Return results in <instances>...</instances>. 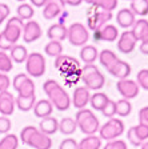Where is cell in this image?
<instances>
[{
    "label": "cell",
    "instance_id": "cell-47",
    "mask_svg": "<svg viewBox=\"0 0 148 149\" xmlns=\"http://www.w3.org/2000/svg\"><path fill=\"white\" fill-rule=\"evenodd\" d=\"M12 47H13V44L11 43V41H9L6 36H4L3 32H0V51L7 52V51H9Z\"/></svg>",
    "mask_w": 148,
    "mask_h": 149
},
{
    "label": "cell",
    "instance_id": "cell-4",
    "mask_svg": "<svg viewBox=\"0 0 148 149\" xmlns=\"http://www.w3.org/2000/svg\"><path fill=\"white\" fill-rule=\"evenodd\" d=\"M112 19L111 11H105V9L97 8V7H91L87 13V25L91 31H99L102 29L105 24Z\"/></svg>",
    "mask_w": 148,
    "mask_h": 149
},
{
    "label": "cell",
    "instance_id": "cell-26",
    "mask_svg": "<svg viewBox=\"0 0 148 149\" xmlns=\"http://www.w3.org/2000/svg\"><path fill=\"white\" fill-rule=\"evenodd\" d=\"M80 59L84 64H93L96 59H99V52L93 45H83L80 51Z\"/></svg>",
    "mask_w": 148,
    "mask_h": 149
},
{
    "label": "cell",
    "instance_id": "cell-9",
    "mask_svg": "<svg viewBox=\"0 0 148 149\" xmlns=\"http://www.w3.org/2000/svg\"><path fill=\"white\" fill-rule=\"evenodd\" d=\"M12 87L19 96H32L35 95V83L32 79L25 73H18L12 80Z\"/></svg>",
    "mask_w": 148,
    "mask_h": 149
},
{
    "label": "cell",
    "instance_id": "cell-37",
    "mask_svg": "<svg viewBox=\"0 0 148 149\" xmlns=\"http://www.w3.org/2000/svg\"><path fill=\"white\" fill-rule=\"evenodd\" d=\"M132 112V105H131L130 100L121 99L116 102V115L120 117H127Z\"/></svg>",
    "mask_w": 148,
    "mask_h": 149
},
{
    "label": "cell",
    "instance_id": "cell-16",
    "mask_svg": "<svg viewBox=\"0 0 148 149\" xmlns=\"http://www.w3.org/2000/svg\"><path fill=\"white\" fill-rule=\"evenodd\" d=\"M91 99V93L90 89H87L86 87H77L75 88L74 95L71 99V104L77 109H84Z\"/></svg>",
    "mask_w": 148,
    "mask_h": 149
},
{
    "label": "cell",
    "instance_id": "cell-5",
    "mask_svg": "<svg viewBox=\"0 0 148 149\" xmlns=\"http://www.w3.org/2000/svg\"><path fill=\"white\" fill-rule=\"evenodd\" d=\"M124 133V123L120 118L111 117L107 123L100 127L99 129V137L105 141H112L116 140Z\"/></svg>",
    "mask_w": 148,
    "mask_h": 149
},
{
    "label": "cell",
    "instance_id": "cell-21",
    "mask_svg": "<svg viewBox=\"0 0 148 149\" xmlns=\"http://www.w3.org/2000/svg\"><path fill=\"white\" fill-rule=\"evenodd\" d=\"M39 130L43 132L47 136H51V134H55L59 130V121L56 117L52 116H48V117H44L40 120V124H39Z\"/></svg>",
    "mask_w": 148,
    "mask_h": 149
},
{
    "label": "cell",
    "instance_id": "cell-56",
    "mask_svg": "<svg viewBox=\"0 0 148 149\" xmlns=\"http://www.w3.org/2000/svg\"><path fill=\"white\" fill-rule=\"evenodd\" d=\"M130 1H133V0H130Z\"/></svg>",
    "mask_w": 148,
    "mask_h": 149
},
{
    "label": "cell",
    "instance_id": "cell-19",
    "mask_svg": "<svg viewBox=\"0 0 148 149\" xmlns=\"http://www.w3.org/2000/svg\"><path fill=\"white\" fill-rule=\"evenodd\" d=\"M27 145L34 149H51V146H52V140H51L49 136L44 134L43 132H40V130L37 129L31 136V139L28 140Z\"/></svg>",
    "mask_w": 148,
    "mask_h": 149
},
{
    "label": "cell",
    "instance_id": "cell-24",
    "mask_svg": "<svg viewBox=\"0 0 148 149\" xmlns=\"http://www.w3.org/2000/svg\"><path fill=\"white\" fill-rule=\"evenodd\" d=\"M67 33H68V28L64 24H53L48 28L47 31V36L49 40H56V41H63L67 39Z\"/></svg>",
    "mask_w": 148,
    "mask_h": 149
},
{
    "label": "cell",
    "instance_id": "cell-30",
    "mask_svg": "<svg viewBox=\"0 0 148 149\" xmlns=\"http://www.w3.org/2000/svg\"><path fill=\"white\" fill-rule=\"evenodd\" d=\"M100 148H102V139L96 136V134L86 136L79 143V149H100Z\"/></svg>",
    "mask_w": 148,
    "mask_h": 149
},
{
    "label": "cell",
    "instance_id": "cell-34",
    "mask_svg": "<svg viewBox=\"0 0 148 149\" xmlns=\"http://www.w3.org/2000/svg\"><path fill=\"white\" fill-rule=\"evenodd\" d=\"M130 9L135 13V16L148 15V0H133L131 1Z\"/></svg>",
    "mask_w": 148,
    "mask_h": 149
},
{
    "label": "cell",
    "instance_id": "cell-33",
    "mask_svg": "<svg viewBox=\"0 0 148 149\" xmlns=\"http://www.w3.org/2000/svg\"><path fill=\"white\" fill-rule=\"evenodd\" d=\"M44 52L49 57H58V56L63 55V45L62 41H56V40H49V43H47Z\"/></svg>",
    "mask_w": 148,
    "mask_h": 149
},
{
    "label": "cell",
    "instance_id": "cell-31",
    "mask_svg": "<svg viewBox=\"0 0 148 149\" xmlns=\"http://www.w3.org/2000/svg\"><path fill=\"white\" fill-rule=\"evenodd\" d=\"M117 59H119V57L116 56V53H114L111 49H103L102 52L99 53V61H100V64H102L105 69L109 68Z\"/></svg>",
    "mask_w": 148,
    "mask_h": 149
},
{
    "label": "cell",
    "instance_id": "cell-36",
    "mask_svg": "<svg viewBox=\"0 0 148 149\" xmlns=\"http://www.w3.org/2000/svg\"><path fill=\"white\" fill-rule=\"evenodd\" d=\"M16 12H18V17H20L22 20H31L35 15V9L31 4L22 3L18 7Z\"/></svg>",
    "mask_w": 148,
    "mask_h": 149
},
{
    "label": "cell",
    "instance_id": "cell-1",
    "mask_svg": "<svg viewBox=\"0 0 148 149\" xmlns=\"http://www.w3.org/2000/svg\"><path fill=\"white\" fill-rule=\"evenodd\" d=\"M43 91L48 96V100L52 102L53 108L63 112L71 107V97L64 91V88L55 80H47L43 84Z\"/></svg>",
    "mask_w": 148,
    "mask_h": 149
},
{
    "label": "cell",
    "instance_id": "cell-38",
    "mask_svg": "<svg viewBox=\"0 0 148 149\" xmlns=\"http://www.w3.org/2000/svg\"><path fill=\"white\" fill-rule=\"evenodd\" d=\"M13 68V61L9 57V55L4 51H0V72L1 73H8Z\"/></svg>",
    "mask_w": 148,
    "mask_h": 149
},
{
    "label": "cell",
    "instance_id": "cell-46",
    "mask_svg": "<svg viewBox=\"0 0 148 149\" xmlns=\"http://www.w3.org/2000/svg\"><path fill=\"white\" fill-rule=\"evenodd\" d=\"M127 139H128V141H130L133 146H142V144H143L142 141L137 139V136H136L135 128L133 127H131L130 129H128V132H127Z\"/></svg>",
    "mask_w": 148,
    "mask_h": 149
},
{
    "label": "cell",
    "instance_id": "cell-11",
    "mask_svg": "<svg viewBox=\"0 0 148 149\" xmlns=\"http://www.w3.org/2000/svg\"><path fill=\"white\" fill-rule=\"evenodd\" d=\"M116 88H117V92L120 93L121 96H123V99H126V100L135 99L139 95V91H140V87L137 85V83L131 80V79L119 80L116 84Z\"/></svg>",
    "mask_w": 148,
    "mask_h": 149
},
{
    "label": "cell",
    "instance_id": "cell-42",
    "mask_svg": "<svg viewBox=\"0 0 148 149\" xmlns=\"http://www.w3.org/2000/svg\"><path fill=\"white\" fill-rule=\"evenodd\" d=\"M133 128H135V133H136V136H137V139H139L142 143L143 141H147L148 140V125L139 124Z\"/></svg>",
    "mask_w": 148,
    "mask_h": 149
},
{
    "label": "cell",
    "instance_id": "cell-54",
    "mask_svg": "<svg viewBox=\"0 0 148 149\" xmlns=\"http://www.w3.org/2000/svg\"><path fill=\"white\" fill-rule=\"evenodd\" d=\"M140 149H148V141H145L144 144H142V148Z\"/></svg>",
    "mask_w": 148,
    "mask_h": 149
},
{
    "label": "cell",
    "instance_id": "cell-53",
    "mask_svg": "<svg viewBox=\"0 0 148 149\" xmlns=\"http://www.w3.org/2000/svg\"><path fill=\"white\" fill-rule=\"evenodd\" d=\"M65 6H71V7H77L83 3V0H64Z\"/></svg>",
    "mask_w": 148,
    "mask_h": 149
},
{
    "label": "cell",
    "instance_id": "cell-7",
    "mask_svg": "<svg viewBox=\"0 0 148 149\" xmlns=\"http://www.w3.org/2000/svg\"><path fill=\"white\" fill-rule=\"evenodd\" d=\"M68 41L75 47H83L86 43H88L90 39V32L86 28V25L81 23H74L68 27V33H67Z\"/></svg>",
    "mask_w": 148,
    "mask_h": 149
},
{
    "label": "cell",
    "instance_id": "cell-13",
    "mask_svg": "<svg viewBox=\"0 0 148 149\" xmlns=\"http://www.w3.org/2000/svg\"><path fill=\"white\" fill-rule=\"evenodd\" d=\"M41 27L40 24L35 20H29V22L24 23V28H23V41L24 43H34V41L39 40L41 37Z\"/></svg>",
    "mask_w": 148,
    "mask_h": 149
},
{
    "label": "cell",
    "instance_id": "cell-17",
    "mask_svg": "<svg viewBox=\"0 0 148 149\" xmlns=\"http://www.w3.org/2000/svg\"><path fill=\"white\" fill-rule=\"evenodd\" d=\"M108 73L112 74L114 77L119 79V80H123V79H128L131 74V65L128 64L124 60L117 59L114 64L107 69Z\"/></svg>",
    "mask_w": 148,
    "mask_h": 149
},
{
    "label": "cell",
    "instance_id": "cell-8",
    "mask_svg": "<svg viewBox=\"0 0 148 149\" xmlns=\"http://www.w3.org/2000/svg\"><path fill=\"white\" fill-rule=\"evenodd\" d=\"M23 28H24V20H22V19L18 17V16H13V17L8 19V22H7V24H6V28L3 29V33H4V36L15 45V44H18V41L20 40V37H22Z\"/></svg>",
    "mask_w": 148,
    "mask_h": 149
},
{
    "label": "cell",
    "instance_id": "cell-18",
    "mask_svg": "<svg viewBox=\"0 0 148 149\" xmlns=\"http://www.w3.org/2000/svg\"><path fill=\"white\" fill-rule=\"evenodd\" d=\"M16 108L15 97L11 92L4 91L0 92V115L1 116H11Z\"/></svg>",
    "mask_w": 148,
    "mask_h": 149
},
{
    "label": "cell",
    "instance_id": "cell-51",
    "mask_svg": "<svg viewBox=\"0 0 148 149\" xmlns=\"http://www.w3.org/2000/svg\"><path fill=\"white\" fill-rule=\"evenodd\" d=\"M32 3V6L34 7H37V8H40V7H44L47 4V1L48 0H29Z\"/></svg>",
    "mask_w": 148,
    "mask_h": 149
},
{
    "label": "cell",
    "instance_id": "cell-3",
    "mask_svg": "<svg viewBox=\"0 0 148 149\" xmlns=\"http://www.w3.org/2000/svg\"><path fill=\"white\" fill-rule=\"evenodd\" d=\"M80 77L84 83V87L90 91H99L104 87V74L99 71L95 64H86L80 69Z\"/></svg>",
    "mask_w": 148,
    "mask_h": 149
},
{
    "label": "cell",
    "instance_id": "cell-10",
    "mask_svg": "<svg viewBox=\"0 0 148 149\" xmlns=\"http://www.w3.org/2000/svg\"><path fill=\"white\" fill-rule=\"evenodd\" d=\"M55 68L58 69L63 76H69L75 74V71L79 69V61L71 56L60 55L55 60Z\"/></svg>",
    "mask_w": 148,
    "mask_h": 149
},
{
    "label": "cell",
    "instance_id": "cell-20",
    "mask_svg": "<svg viewBox=\"0 0 148 149\" xmlns=\"http://www.w3.org/2000/svg\"><path fill=\"white\" fill-rule=\"evenodd\" d=\"M116 22L121 28H132L136 22V16L130 8H123L117 12Z\"/></svg>",
    "mask_w": 148,
    "mask_h": 149
},
{
    "label": "cell",
    "instance_id": "cell-44",
    "mask_svg": "<svg viewBox=\"0 0 148 149\" xmlns=\"http://www.w3.org/2000/svg\"><path fill=\"white\" fill-rule=\"evenodd\" d=\"M11 120L7 116H1L0 115V134H7L11 130Z\"/></svg>",
    "mask_w": 148,
    "mask_h": 149
},
{
    "label": "cell",
    "instance_id": "cell-45",
    "mask_svg": "<svg viewBox=\"0 0 148 149\" xmlns=\"http://www.w3.org/2000/svg\"><path fill=\"white\" fill-rule=\"evenodd\" d=\"M59 149H79V143L75 139H64L59 145Z\"/></svg>",
    "mask_w": 148,
    "mask_h": 149
},
{
    "label": "cell",
    "instance_id": "cell-35",
    "mask_svg": "<svg viewBox=\"0 0 148 149\" xmlns=\"http://www.w3.org/2000/svg\"><path fill=\"white\" fill-rule=\"evenodd\" d=\"M83 1L91 4L93 7H97V8L111 11V12L117 7V0H83Z\"/></svg>",
    "mask_w": 148,
    "mask_h": 149
},
{
    "label": "cell",
    "instance_id": "cell-29",
    "mask_svg": "<svg viewBox=\"0 0 148 149\" xmlns=\"http://www.w3.org/2000/svg\"><path fill=\"white\" fill-rule=\"evenodd\" d=\"M77 129V124L75 118L72 117H63L59 121V130L62 132L64 136H71L72 133H75V130Z\"/></svg>",
    "mask_w": 148,
    "mask_h": 149
},
{
    "label": "cell",
    "instance_id": "cell-12",
    "mask_svg": "<svg viewBox=\"0 0 148 149\" xmlns=\"http://www.w3.org/2000/svg\"><path fill=\"white\" fill-rule=\"evenodd\" d=\"M136 43L137 40H136L135 35L132 33V31H124L117 39V51L124 55H128L135 49Z\"/></svg>",
    "mask_w": 148,
    "mask_h": 149
},
{
    "label": "cell",
    "instance_id": "cell-6",
    "mask_svg": "<svg viewBox=\"0 0 148 149\" xmlns=\"http://www.w3.org/2000/svg\"><path fill=\"white\" fill-rule=\"evenodd\" d=\"M25 71L29 77H40L46 73V59L39 52H32L25 60Z\"/></svg>",
    "mask_w": 148,
    "mask_h": 149
},
{
    "label": "cell",
    "instance_id": "cell-55",
    "mask_svg": "<svg viewBox=\"0 0 148 149\" xmlns=\"http://www.w3.org/2000/svg\"><path fill=\"white\" fill-rule=\"evenodd\" d=\"M18 1H20V3H23V1H24V0H18Z\"/></svg>",
    "mask_w": 148,
    "mask_h": 149
},
{
    "label": "cell",
    "instance_id": "cell-41",
    "mask_svg": "<svg viewBox=\"0 0 148 149\" xmlns=\"http://www.w3.org/2000/svg\"><path fill=\"white\" fill-rule=\"evenodd\" d=\"M102 113H103L104 117H109V118L114 117V116L116 115V101H114V100L109 99V101L107 102V105L103 108Z\"/></svg>",
    "mask_w": 148,
    "mask_h": 149
},
{
    "label": "cell",
    "instance_id": "cell-48",
    "mask_svg": "<svg viewBox=\"0 0 148 149\" xmlns=\"http://www.w3.org/2000/svg\"><path fill=\"white\" fill-rule=\"evenodd\" d=\"M9 85H11V80L7 76V73H1L0 72V92H4V91H8Z\"/></svg>",
    "mask_w": 148,
    "mask_h": 149
},
{
    "label": "cell",
    "instance_id": "cell-49",
    "mask_svg": "<svg viewBox=\"0 0 148 149\" xmlns=\"http://www.w3.org/2000/svg\"><path fill=\"white\" fill-rule=\"evenodd\" d=\"M9 13H11L9 7L7 6V4H4V3H0V24L4 23L7 19L9 17Z\"/></svg>",
    "mask_w": 148,
    "mask_h": 149
},
{
    "label": "cell",
    "instance_id": "cell-43",
    "mask_svg": "<svg viewBox=\"0 0 148 149\" xmlns=\"http://www.w3.org/2000/svg\"><path fill=\"white\" fill-rule=\"evenodd\" d=\"M103 149H128L127 148V143L124 140H112V141H107Z\"/></svg>",
    "mask_w": 148,
    "mask_h": 149
},
{
    "label": "cell",
    "instance_id": "cell-25",
    "mask_svg": "<svg viewBox=\"0 0 148 149\" xmlns=\"http://www.w3.org/2000/svg\"><path fill=\"white\" fill-rule=\"evenodd\" d=\"M28 55H29V53H28L27 48H25L24 45H22V44H15V45L9 49V57L12 59L13 63H18V64L25 63Z\"/></svg>",
    "mask_w": 148,
    "mask_h": 149
},
{
    "label": "cell",
    "instance_id": "cell-15",
    "mask_svg": "<svg viewBox=\"0 0 148 149\" xmlns=\"http://www.w3.org/2000/svg\"><path fill=\"white\" fill-rule=\"evenodd\" d=\"M93 37L95 40L100 41H107V43H114L119 39V31L117 28L112 24H105L102 29L93 32Z\"/></svg>",
    "mask_w": 148,
    "mask_h": 149
},
{
    "label": "cell",
    "instance_id": "cell-23",
    "mask_svg": "<svg viewBox=\"0 0 148 149\" xmlns=\"http://www.w3.org/2000/svg\"><path fill=\"white\" fill-rule=\"evenodd\" d=\"M132 33L135 35L137 41H147L148 40V20L145 19H139L136 20L132 27Z\"/></svg>",
    "mask_w": 148,
    "mask_h": 149
},
{
    "label": "cell",
    "instance_id": "cell-27",
    "mask_svg": "<svg viewBox=\"0 0 148 149\" xmlns=\"http://www.w3.org/2000/svg\"><path fill=\"white\" fill-rule=\"evenodd\" d=\"M15 102H16V107H18L19 111L22 112H29L34 109L35 104H36V96L32 95V96H18L15 99Z\"/></svg>",
    "mask_w": 148,
    "mask_h": 149
},
{
    "label": "cell",
    "instance_id": "cell-32",
    "mask_svg": "<svg viewBox=\"0 0 148 149\" xmlns=\"http://www.w3.org/2000/svg\"><path fill=\"white\" fill-rule=\"evenodd\" d=\"M19 143H20V140L16 134L7 133L0 140V149H18Z\"/></svg>",
    "mask_w": 148,
    "mask_h": 149
},
{
    "label": "cell",
    "instance_id": "cell-28",
    "mask_svg": "<svg viewBox=\"0 0 148 149\" xmlns=\"http://www.w3.org/2000/svg\"><path fill=\"white\" fill-rule=\"evenodd\" d=\"M109 101V97L103 92H96L93 95H91V99H90V104L92 107V109L95 111H103L105 105H107V102Z\"/></svg>",
    "mask_w": 148,
    "mask_h": 149
},
{
    "label": "cell",
    "instance_id": "cell-39",
    "mask_svg": "<svg viewBox=\"0 0 148 149\" xmlns=\"http://www.w3.org/2000/svg\"><path fill=\"white\" fill-rule=\"evenodd\" d=\"M37 130V128H35L34 125H27V127H24L22 129V132H20V137H19V140L22 141V144H25L27 145L28 140L31 139V136L35 133Z\"/></svg>",
    "mask_w": 148,
    "mask_h": 149
},
{
    "label": "cell",
    "instance_id": "cell-50",
    "mask_svg": "<svg viewBox=\"0 0 148 149\" xmlns=\"http://www.w3.org/2000/svg\"><path fill=\"white\" fill-rule=\"evenodd\" d=\"M139 124L148 125V107H143L139 111Z\"/></svg>",
    "mask_w": 148,
    "mask_h": 149
},
{
    "label": "cell",
    "instance_id": "cell-22",
    "mask_svg": "<svg viewBox=\"0 0 148 149\" xmlns=\"http://www.w3.org/2000/svg\"><path fill=\"white\" fill-rule=\"evenodd\" d=\"M52 112H53V105L52 102L49 100H39L36 101L34 107V113L36 117L39 118H44V117H48V116H52Z\"/></svg>",
    "mask_w": 148,
    "mask_h": 149
},
{
    "label": "cell",
    "instance_id": "cell-2",
    "mask_svg": "<svg viewBox=\"0 0 148 149\" xmlns=\"http://www.w3.org/2000/svg\"><path fill=\"white\" fill-rule=\"evenodd\" d=\"M75 121L77 124V128L86 136L96 134V132H99V129H100V121L91 109H79L76 116H75Z\"/></svg>",
    "mask_w": 148,
    "mask_h": 149
},
{
    "label": "cell",
    "instance_id": "cell-14",
    "mask_svg": "<svg viewBox=\"0 0 148 149\" xmlns=\"http://www.w3.org/2000/svg\"><path fill=\"white\" fill-rule=\"evenodd\" d=\"M64 0H48L43 8V17L46 20H53L64 11Z\"/></svg>",
    "mask_w": 148,
    "mask_h": 149
},
{
    "label": "cell",
    "instance_id": "cell-52",
    "mask_svg": "<svg viewBox=\"0 0 148 149\" xmlns=\"http://www.w3.org/2000/svg\"><path fill=\"white\" fill-rule=\"evenodd\" d=\"M139 49H140V52H142L143 55H148V40L147 41H142V43H140Z\"/></svg>",
    "mask_w": 148,
    "mask_h": 149
},
{
    "label": "cell",
    "instance_id": "cell-40",
    "mask_svg": "<svg viewBox=\"0 0 148 149\" xmlns=\"http://www.w3.org/2000/svg\"><path fill=\"white\" fill-rule=\"evenodd\" d=\"M136 83L140 88L148 91V69H142L136 74Z\"/></svg>",
    "mask_w": 148,
    "mask_h": 149
}]
</instances>
